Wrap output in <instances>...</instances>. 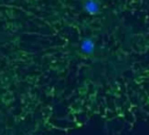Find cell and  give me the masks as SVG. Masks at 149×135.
Returning a JSON list of instances; mask_svg holds the SVG:
<instances>
[{
  "label": "cell",
  "instance_id": "1",
  "mask_svg": "<svg viewBox=\"0 0 149 135\" xmlns=\"http://www.w3.org/2000/svg\"><path fill=\"white\" fill-rule=\"evenodd\" d=\"M47 128L0 107V135H51Z\"/></svg>",
  "mask_w": 149,
  "mask_h": 135
}]
</instances>
